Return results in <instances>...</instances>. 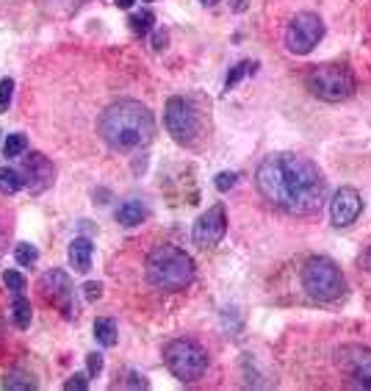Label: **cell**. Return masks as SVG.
<instances>
[{"label":"cell","instance_id":"obj_37","mask_svg":"<svg viewBox=\"0 0 371 391\" xmlns=\"http://www.w3.org/2000/svg\"><path fill=\"white\" fill-rule=\"evenodd\" d=\"M0 336H3V319H0Z\"/></svg>","mask_w":371,"mask_h":391},{"label":"cell","instance_id":"obj_3","mask_svg":"<svg viewBox=\"0 0 371 391\" xmlns=\"http://www.w3.org/2000/svg\"><path fill=\"white\" fill-rule=\"evenodd\" d=\"M194 272V258L175 244H158L145 261V275L150 286L161 292H183L186 286H191Z\"/></svg>","mask_w":371,"mask_h":391},{"label":"cell","instance_id":"obj_18","mask_svg":"<svg viewBox=\"0 0 371 391\" xmlns=\"http://www.w3.org/2000/svg\"><path fill=\"white\" fill-rule=\"evenodd\" d=\"M3 389L31 391V389H36V381H33V375L25 372V369H11V372L6 375V381H3Z\"/></svg>","mask_w":371,"mask_h":391},{"label":"cell","instance_id":"obj_20","mask_svg":"<svg viewBox=\"0 0 371 391\" xmlns=\"http://www.w3.org/2000/svg\"><path fill=\"white\" fill-rule=\"evenodd\" d=\"M153 22H156V14L153 11H136V14H131L128 17V25H131V31L133 33H139V36H145V33H150L153 31Z\"/></svg>","mask_w":371,"mask_h":391},{"label":"cell","instance_id":"obj_31","mask_svg":"<svg viewBox=\"0 0 371 391\" xmlns=\"http://www.w3.org/2000/svg\"><path fill=\"white\" fill-rule=\"evenodd\" d=\"M167 47V31H158L153 36V50H164Z\"/></svg>","mask_w":371,"mask_h":391},{"label":"cell","instance_id":"obj_1","mask_svg":"<svg viewBox=\"0 0 371 391\" xmlns=\"http://www.w3.org/2000/svg\"><path fill=\"white\" fill-rule=\"evenodd\" d=\"M255 186L261 197L294 216H305L324 202V175L322 170L297 153H272L255 170Z\"/></svg>","mask_w":371,"mask_h":391},{"label":"cell","instance_id":"obj_36","mask_svg":"<svg viewBox=\"0 0 371 391\" xmlns=\"http://www.w3.org/2000/svg\"><path fill=\"white\" fill-rule=\"evenodd\" d=\"M58 3H78V0H58Z\"/></svg>","mask_w":371,"mask_h":391},{"label":"cell","instance_id":"obj_2","mask_svg":"<svg viewBox=\"0 0 371 391\" xmlns=\"http://www.w3.org/2000/svg\"><path fill=\"white\" fill-rule=\"evenodd\" d=\"M100 139L117 153H133L153 142L156 120L153 111L139 100H117L97 120Z\"/></svg>","mask_w":371,"mask_h":391},{"label":"cell","instance_id":"obj_33","mask_svg":"<svg viewBox=\"0 0 371 391\" xmlns=\"http://www.w3.org/2000/svg\"><path fill=\"white\" fill-rule=\"evenodd\" d=\"M114 3H117V6H119V8H131V6H133V3H136V0H114Z\"/></svg>","mask_w":371,"mask_h":391},{"label":"cell","instance_id":"obj_9","mask_svg":"<svg viewBox=\"0 0 371 391\" xmlns=\"http://www.w3.org/2000/svg\"><path fill=\"white\" fill-rule=\"evenodd\" d=\"M39 289L61 311L64 319H75V314H78V308H75V286H72V280H69V275L64 269L44 272L42 280H39Z\"/></svg>","mask_w":371,"mask_h":391},{"label":"cell","instance_id":"obj_10","mask_svg":"<svg viewBox=\"0 0 371 391\" xmlns=\"http://www.w3.org/2000/svg\"><path fill=\"white\" fill-rule=\"evenodd\" d=\"M336 361L352 378L355 386L371 389V347H366V344H344L336 353Z\"/></svg>","mask_w":371,"mask_h":391},{"label":"cell","instance_id":"obj_25","mask_svg":"<svg viewBox=\"0 0 371 391\" xmlns=\"http://www.w3.org/2000/svg\"><path fill=\"white\" fill-rule=\"evenodd\" d=\"M11 97H14V81H11V78H3V81H0V114L8 111Z\"/></svg>","mask_w":371,"mask_h":391},{"label":"cell","instance_id":"obj_7","mask_svg":"<svg viewBox=\"0 0 371 391\" xmlns=\"http://www.w3.org/2000/svg\"><path fill=\"white\" fill-rule=\"evenodd\" d=\"M164 125L178 145H191L199 134V114L194 103L186 97H170L164 109Z\"/></svg>","mask_w":371,"mask_h":391},{"label":"cell","instance_id":"obj_6","mask_svg":"<svg viewBox=\"0 0 371 391\" xmlns=\"http://www.w3.org/2000/svg\"><path fill=\"white\" fill-rule=\"evenodd\" d=\"M164 364L181 383H194L208 372V353L194 339H172L164 347Z\"/></svg>","mask_w":371,"mask_h":391},{"label":"cell","instance_id":"obj_35","mask_svg":"<svg viewBox=\"0 0 371 391\" xmlns=\"http://www.w3.org/2000/svg\"><path fill=\"white\" fill-rule=\"evenodd\" d=\"M0 253H3V233H0Z\"/></svg>","mask_w":371,"mask_h":391},{"label":"cell","instance_id":"obj_28","mask_svg":"<svg viewBox=\"0 0 371 391\" xmlns=\"http://www.w3.org/2000/svg\"><path fill=\"white\" fill-rule=\"evenodd\" d=\"M83 294H86V303H97V300L103 297V283L89 280V283L83 286Z\"/></svg>","mask_w":371,"mask_h":391},{"label":"cell","instance_id":"obj_17","mask_svg":"<svg viewBox=\"0 0 371 391\" xmlns=\"http://www.w3.org/2000/svg\"><path fill=\"white\" fill-rule=\"evenodd\" d=\"M119 330H117V322L114 319H108V317H103V319H94V339H97V344H103V347H114L117 344V336Z\"/></svg>","mask_w":371,"mask_h":391},{"label":"cell","instance_id":"obj_26","mask_svg":"<svg viewBox=\"0 0 371 391\" xmlns=\"http://www.w3.org/2000/svg\"><path fill=\"white\" fill-rule=\"evenodd\" d=\"M213 184H216V189H219V192H230V189L238 184V175H236V173H219Z\"/></svg>","mask_w":371,"mask_h":391},{"label":"cell","instance_id":"obj_15","mask_svg":"<svg viewBox=\"0 0 371 391\" xmlns=\"http://www.w3.org/2000/svg\"><path fill=\"white\" fill-rule=\"evenodd\" d=\"M147 214L150 211H147V205L142 200H128V202H122L117 208V222L122 228H136V225H142L147 219Z\"/></svg>","mask_w":371,"mask_h":391},{"label":"cell","instance_id":"obj_5","mask_svg":"<svg viewBox=\"0 0 371 391\" xmlns=\"http://www.w3.org/2000/svg\"><path fill=\"white\" fill-rule=\"evenodd\" d=\"M305 86L313 97H319L324 103H341V100L352 97L355 78H352L349 67H344V64H316L308 72Z\"/></svg>","mask_w":371,"mask_h":391},{"label":"cell","instance_id":"obj_21","mask_svg":"<svg viewBox=\"0 0 371 391\" xmlns=\"http://www.w3.org/2000/svg\"><path fill=\"white\" fill-rule=\"evenodd\" d=\"M28 150V136L25 134H8L6 142H3V156L6 159H17V156H25Z\"/></svg>","mask_w":371,"mask_h":391},{"label":"cell","instance_id":"obj_12","mask_svg":"<svg viewBox=\"0 0 371 391\" xmlns=\"http://www.w3.org/2000/svg\"><path fill=\"white\" fill-rule=\"evenodd\" d=\"M19 175H22V181H25V186H28L31 195H42V192H47V189L53 186V181H56V170H53L50 159L42 156V153H31V156H25Z\"/></svg>","mask_w":371,"mask_h":391},{"label":"cell","instance_id":"obj_11","mask_svg":"<svg viewBox=\"0 0 371 391\" xmlns=\"http://www.w3.org/2000/svg\"><path fill=\"white\" fill-rule=\"evenodd\" d=\"M224 233H227V214H224V205L216 202L194 222L191 239H194L197 247H213L224 239Z\"/></svg>","mask_w":371,"mask_h":391},{"label":"cell","instance_id":"obj_13","mask_svg":"<svg viewBox=\"0 0 371 391\" xmlns=\"http://www.w3.org/2000/svg\"><path fill=\"white\" fill-rule=\"evenodd\" d=\"M361 211H363V200L352 186H341L330 200V219L336 228H349L352 222H358Z\"/></svg>","mask_w":371,"mask_h":391},{"label":"cell","instance_id":"obj_30","mask_svg":"<svg viewBox=\"0 0 371 391\" xmlns=\"http://www.w3.org/2000/svg\"><path fill=\"white\" fill-rule=\"evenodd\" d=\"M125 386H128V389H147V386H150V381H147L145 375H139V372H131V375H128V381H125Z\"/></svg>","mask_w":371,"mask_h":391},{"label":"cell","instance_id":"obj_19","mask_svg":"<svg viewBox=\"0 0 371 391\" xmlns=\"http://www.w3.org/2000/svg\"><path fill=\"white\" fill-rule=\"evenodd\" d=\"M22 175L19 170H11V167H0V195H17L22 189Z\"/></svg>","mask_w":371,"mask_h":391},{"label":"cell","instance_id":"obj_29","mask_svg":"<svg viewBox=\"0 0 371 391\" xmlns=\"http://www.w3.org/2000/svg\"><path fill=\"white\" fill-rule=\"evenodd\" d=\"M86 389H89V378L86 375H72L64 383V391H86Z\"/></svg>","mask_w":371,"mask_h":391},{"label":"cell","instance_id":"obj_32","mask_svg":"<svg viewBox=\"0 0 371 391\" xmlns=\"http://www.w3.org/2000/svg\"><path fill=\"white\" fill-rule=\"evenodd\" d=\"M361 264H363V269H366V272H369V275H371V247H369V250H366V253H363V258H361Z\"/></svg>","mask_w":371,"mask_h":391},{"label":"cell","instance_id":"obj_16","mask_svg":"<svg viewBox=\"0 0 371 391\" xmlns=\"http://www.w3.org/2000/svg\"><path fill=\"white\" fill-rule=\"evenodd\" d=\"M11 319H14V325H17L19 330H28V328H31V319H33L31 300H25L22 294H17L14 303H11Z\"/></svg>","mask_w":371,"mask_h":391},{"label":"cell","instance_id":"obj_4","mask_svg":"<svg viewBox=\"0 0 371 391\" xmlns=\"http://www.w3.org/2000/svg\"><path fill=\"white\" fill-rule=\"evenodd\" d=\"M302 289L319 300V303H333L338 297H344L347 292V280H344V272L341 266L327 258V255H313L305 261L302 266Z\"/></svg>","mask_w":371,"mask_h":391},{"label":"cell","instance_id":"obj_27","mask_svg":"<svg viewBox=\"0 0 371 391\" xmlns=\"http://www.w3.org/2000/svg\"><path fill=\"white\" fill-rule=\"evenodd\" d=\"M103 372V356L100 353H89L86 356V375L89 378H97Z\"/></svg>","mask_w":371,"mask_h":391},{"label":"cell","instance_id":"obj_8","mask_svg":"<svg viewBox=\"0 0 371 391\" xmlns=\"http://www.w3.org/2000/svg\"><path fill=\"white\" fill-rule=\"evenodd\" d=\"M324 36V22L313 11H299L286 28V47L294 56H308Z\"/></svg>","mask_w":371,"mask_h":391},{"label":"cell","instance_id":"obj_24","mask_svg":"<svg viewBox=\"0 0 371 391\" xmlns=\"http://www.w3.org/2000/svg\"><path fill=\"white\" fill-rule=\"evenodd\" d=\"M3 283H6V286L14 292V294H22V292L28 289L25 278H22L19 272H14V269H6V272H3Z\"/></svg>","mask_w":371,"mask_h":391},{"label":"cell","instance_id":"obj_23","mask_svg":"<svg viewBox=\"0 0 371 391\" xmlns=\"http://www.w3.org/2000/svg\"><path fill=\"white\" fill-rule=\"evenodd\" d=\"M255 67L258 64H252V61H241V64H236L233 70H230V75H227V81H224V89H233L247 72H255Z\"/></svg>","mask_w":371,"mask_h":391},{"label":"cell","instance_id":"obj_22","mask_svg":"<svg viewBox=\"0 0 371 391\" xmlns=\"http://www.w3.org/2000/svg\"><path fill=\"white\" fill-rule=\"evenodd\" d=\"M14 258H17L19 266H33V264L39 261V250H36L33 244H28V241H19V244L14 247Z\"/></svg>","mask_w":371,"mask_h":391},{"label":"cell","instance_id":"obj_14","mask_svg":"<svg viewBox=\"0 0 371 391\" xmlns=\"http://www.w3.org/2000/svg\"><path fill=\"white\" fill-rule=\"evenodd\" d=\"M67 258H69V264L75 266V272H89L92 269V258H94V244H92V239H86V236H78V239H72L69 241V250H67Z\"/></svg>","mask_w":371,"mask_h":391},{"label":"cell","instance_id":"obj_34","mask_svg":"<svg viewBox=\"0 0 371 391\" xmlns=\"http://www.w3.org/2000/svg\"><path fill=\"white\" fill-rule=\"evenodd\" d=\"M199 3H205V6H213V3H219V0H199Z\"/></svg>","mask_w":371,"mask_h":391}]
</instances>
